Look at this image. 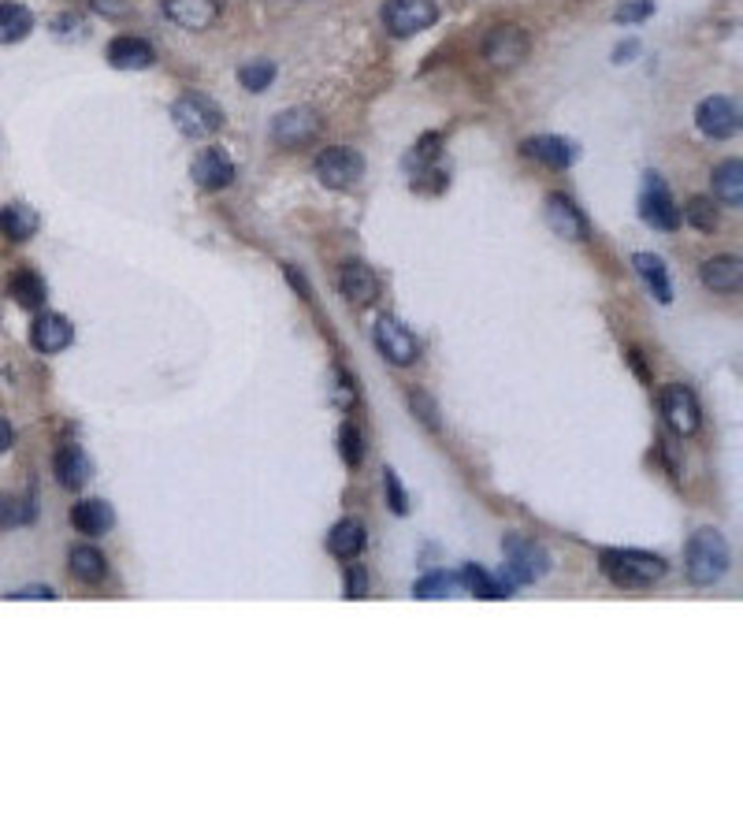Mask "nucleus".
<instances>
[{"instance_id":"f257e3e1","label":"nucleus","mask_w":743,"mask_h":840,"mask_svg":"<svg viewBox=\"0 0 743 840\" xmlns=\"http://www.w3.org/2000/svg\"><path fill=\"white\" fill-rule=\"evenodd\" d=\"M599 565L602 573L613 584H621V588H651L669 573L665 558H658L651 551H602Z\"/></svg>"},{"instance_id":"f03ea898","label":"nucleus","mask_w":743,"mask_h":840,"mask_svg":"<svg viewBox=\"0 0 743 840\" xmlns=\"http://www.w3.org/2000/svg\"><path fill=\"white\" fill-rule=\"evenodd\" d=\"M729 565H732L729 543H725V536H721L717 528H699V532L691 536V543H688L691 584L710 588V584H717V580L729 573Z\"/></svg>"},{"instance_id":"7ed1b4c3","label":"nucleus","mask_w":743,"mask_h":840,"mask_svg":"<svg viewBox=\"0 0 743 840\" xmlns=\"http://www.w3.org/2000/svg\"><path fill=\"white\" fill-rule=\"evenodd\" d=\"M171 119H175V127L186 134V138H212V134L223 127V112L216 105H212L209 97H201V93H186V97H179L175 101V108H171Z\"/></svg>"},{"instance_id":"20e7f679","label":"nucleus","mask_w":743,"mask_h":840,"mask_svg":"<svg viewBox=\"0 0 743 840\" xmlns=\"http://www.w3.org/2000/svg\"><path fill=\"white\" fill-rule=\"evenodd\" d=\"M528 53H532V38H528V30L513 27V23L495 27L483 38V60L495 67V71H509V67L524 64Z\"/></svg>"},{"instance_id":"39448f33","label":"nucleus","mask_w":743,"mask_h":840,"mask_svg":"<svg viewBox=\"0 0 743 840\" xmlns=\"http://www.w3.org/2000/svg\"><path fill=\"white\" fill-rule=\"evenodd\" d=\"M439 4L435 0H387L383 4V23L394 38H413L420 30L435 27Z\"/></svg>"},{"instance_id":"423d86ee","label":"nucleus","mask_w":743,"mask_h":840,"mask_svg":"<svg viewBox=\"0 0 743 840\" xmlns=\"http://www.w3.org/2000/svg\"><path fill=\"white\" fill-rule=\"evenodd\" d=\"M316 175L331 190H346V186H353L365 175V157L357 149H350V145H331V149H324L316 157Z\"/></svg>"},{"instance_id":"0eeeda50","label":"nucleus","mask_w":743,"mask_h":840,"mask_svg":"<svg viewBox=\"0 0 743 840\" xmlns=\"http://www.w3.org/2000/svg\"><path fill=\"white\" fill-rule=\"evenodd\" d=\"M502 551H506V565H509L506 569L509 584H532V580H539L550 569L547 551H543V547H535V543H528V539H521V536H506Z\"/></svg>"},{"instance_id":"6e6552de","label":"nucleus","mask_w":743,"mask_h":840,"mask_svg":"<svg viewBox=\"0 0 743 840\" xmlns=\"http://www.w3.org/2000/svg\"><path fill=\"white\" fill-rule=\"evenodd\" d=\"M639 216L654 227V231H677L680 227V209L673 205L669 186L662 183V175H647L643 183V197H639Z\"/></svg>"},{"instance_id":"1a4fd4ad","label":"nucleus","mask_w":743,"mask_h":840,"mask_svg":"<svg viewBox=\"0 0 743 840\" xmlns=\"http://www.w3.org/2000/svg\"><path fill=\"white\" fill-rule=\"evenodd\" d=\"M662 417L673 432L688 439V435L699 432V424H703V409H699V398L691 394V387L673 383V387H665L662 391Z\"/></svg>"},{"instance_id":"9d476101","label":"nucleus","mask_w":743,"mask_h":840,"mask_svg":"<svg viewBox=\"0 0 743 840\" xmlns=\"http://www.w3.org/2000/svg\"><path fill=\"white\" fill-rule=\"evenodd\" d=\"M695 123H699V131H703L706 138H717V142L736 138V134H740V105H736L732 97L714 93V97H706L703 105L695 108Z\"/></svg>"},{"instance_id":"9b49d317","label":"nucleus","mask_w":743,"mask_h":840,"mask_svg":"<svg viewBox=\"0 0 743 840\" xmlns=\"http://www.w3.org/2000/svg\"><path fill=\"white\" fill-rule=\"evenodd\" d=\"M372 335H376L379 354L387 357L391 365H413L420 354V342L409 328H402L394 316H379L372 324Z\"/></svg>"},{"instance_id":"f8f14e48","label":"nucleus","mask_w":743,"mask_h":840,"mask_svg":"<svg viewBox=\"0 0 743 840\" xmlns=\"http://www.w3.org/2000/svg\"><path fill=\"white\" fill-rule=\"evenodd\" d=\"M316 134H320V116H316L313 108H287L272 123V138L279 145H290V149L313 142Z\"/></svg>"},{"instance_id":"ddd939ff","label":"nucleus","mask_w":743,"mask_h":840,"mask_svg":"<svg viewBox=\"0 0 743 840\" xmlns=\"http://www.w3.org/2000/svg\"><path fill=\"white\" fill-rule=\"evenodd\" d=\"M190 175L201 190H223L235 183V160L227 157L223 149H201L190 164Z\"/></svg>"},{"instance_id":"4468645a","label":"nucleus","mask_w":743,"mask_h":840,"mask_svg":"<svg viewBox=\"0 0 743 840\" xmlns=\"http://www.w3.org/2000/svg\"><path fill=\"white\" fill-rule=\"evenodd\" d=\"M547 224H550V231L558 238H565V242H587V224H584V216H580V209L573 205V197H565V194L547 197Z\"/></svg>"},{"instance_id":"2eb2a0df","label":"nucleus","mask_w":743,"mask_h":840,"mask_svg":"<svg viewBox=\"0 0 743 840\" xmlns=\"http://www.w3.org/2000/svg\"><path fill=\"white\" fill-rule=\"evenodd\" d=\"M71 339H75V328L60 313H41L34 320V328H30V346L38 354H60V350L71 346Z\"/></svg>"},{"instance_id":"dca6fc26","label":"nucleus","mask_w":743,"mask_h":840,"mask_svg":"<svg viewBox=\"0 0 743 840\" xmlns=\"http://www.w3.org/2000/svg\"><path fill=\"white\" fill-rule=\"evenodd\" d=\"M164 15L183 30H209L220 19V0H164Z\"/></svg>"},{"instance_id":"f3484780","label":"nucleus","mask_w":743,"mask_h":840,"mask_svg":"<svg viewBox=\"0 0 743 840\" xmlns=\"http://www.w3.org/2000/svg\"><path fill=\"white\" fill-rule=\"evenodd\" d=\"M335 283H339L342 298H350L353 305H368V302H376V294H379V279H376V272H372L368 264H361V261H346V264H339V276H335Z\"/></svg>"},{"instance_id":"a211bd4d","label":"nucleus","mask_w":743,"mask_h":840,"mask_svg":"<svg viewBox=\"0 0 743 840\" xmlns=\"http://www.w3.org/2000/svg\"><path fill=\"white\" fill-rule=\"evenodd\" d=\"M53 473H56V480H60V487H67V491H79V487L90 484L93 461H90V454H86L82 447H75V443H64V447L56 450V458H53Z\"/></svg>"},{"instance_id":"6ab92c4d","label":"nucleus","mask_w":743,"mask_h":840,"mask_svg":"<svg viewBox=\"0 0 743 840\" xmlns=\"http://www.w3.org/2000/svg\"><path fill=\"white\" fill-rule=\"evenodd\" d=\"M524 157L539 160V164H547L554 171H565L576 160V149L558 134H535V138L524 142Z\"/></svg>"},{"instance_id":"aec40b11","label":"nucleus","mask_w":743,"mask_h":840,"mask_svg":"<svg viewBox=\"0 0 743 840\" xmlns=\"http://www.w3.org/2000/svg\"><path fill=\"white\" fill-rule=\"evenodd\" d=\"M153 60H157V53L142 38H116L108 45V64L116 71H145V67H153Z\"/></svg>"},{"instance_id":"412c9836","label":"nucleus","mask_w":743,"mask_h":840,"mask_svg":"<svg viewBox=\"0 0 743 840\" xmlns=\"http://www.w3.org/2000/svg\"><path fill=\"white\" fill-rule=\"evenodd\" d=\"M71 525L79 528L82 536H101L116 525V510L105 499H82L71 506Z\"/></svg>"},{"instance_id":"4be33fe9","label":"nucleus","mask_w":743,"mask_h":840,"mask_svg":"<svg viewBox=\"0 0 743 840\" xmlns=\"http://www.w3.org/2000/svg\"><path fill=\"white\" fill-rule=\"evenodd\" d=\"M632 268L639 272V279L651 287L654 302L658 305H669L673 302V283H669V268H665V261L658 257V253H636L632 257Z\"/></svg>"},{"instance_id":"5701e85b","label":"nucleus","mask_w":743,"mask_h":840,"mask_svg":"<svg viewBox=\"0 0 743 840\" xmlns=\"http://www.w3.org/2000/svg\"><path fill=\"white\" fill-rule=\"evenodd\" d=\"M703 283L714 294H736L743 283V264L740 257H729V253H721V257H710V261L703 264Z\"/></svg>"},{"instance_id":"b1692460","label":"nucleus","mask_w":743,"mask_h":840,"mask_svg":"<svg viewBox=\"0 0 743 840\" xmlns=\"http://www.w3.org/2000/svg\"><path fill=\"white\" fill-rule=\"evenodd\" d=\"M365 543H368L365 525H361L357 517H346V521H339V525L331 528L327 551L335 554V558H342V562H350V558H357V554L365 551Z\"/></svg>"},{"instance_id":"393cba45","label":"nucleus","mask_w":743,"mask_h":840,"mask_svg":"<svg viewBox=\"0 0 743 840\" xmlns=\"http://www.w3.org/2000/svg\"><path fill=\"white\" fill-rule=\"evenodd\" d=\"M67 569H71V577L82 580V584H101V580L108 577V562L97 547H71V554H67Z\"/></svg>"},{"instance_id":"a878e982","label":"nucleus","mask_w":743,"mask_h":840,"mask_svg":"<svg viewBox=\"0 0 743 840\" xmlns=\"http://www.w3.org/2000/svg\"><path fill=\"white\" fill-rule=\"evenodd\" d=\"M34 30V15L30 8L15 4V0H0V45H15Z\"/></svg>"},{"instance_id":"bb28decb","label":"nucleus","mask_w":743,"mask_h":840,"mask_svg":"<svg viewBox=\"0 0 743 840\" xmlns=\"http://www.w3.org/2000/svg\"><path fill=\"white\" fill-rule=\"evenodd\" d=\"M714 194L717 201H725L732 209L743 205V164L740 160H725L714 168Z\"/></svg>"},{"instance_id":"cd10ccee","label":"nucleus","mask_w":743,"mask_h":840,"mask_svg":"<svg viewBox=\"0 0 743 840\" xmlns=\"http://www.w3.org/2000/svg\"><path fill=\"white\" fill-rule=\"evenodd\" d=\"M0 231L12 242H27L38 231V212L30 205H8V209H0Z\"/></svg>"},{"instance_id":"c85d7f7f","label":"nucleus","mask_w":743,"mask_h":840,"mask_svg":"<svg viewBox=\"0 0 743 840\" xmlns=\"http://www.w3.org/2000/svg\"><path fill=\"white\" fill-rule=\"evenodd\" d=\"M8 294H12L15 302L23 305V309H38V305L45 302V283H41L38 272L23 268V272H15V276H12V283H8Z\"/></svg>"},{"instance_id":"c756f323","label":"nucleus","mask_w":743,"mask_h":840,"mask_svg":"<svg viewBox=\"0 0 743 840\" xmlns=\"http://www.w3.org/2000/svg\"><path fill=\"white\" fill-rule=\"evenodd\" d=\"M457 580H461V584H465L476 599H506V588H502V584H498L487 569H480V565H465Z\"/></svg>"},{"instance_id":"7c9ffc66","label":"nucleus","mask_w":743,"mask_h":840,"mask_svg":"<svg viewBox=\"0 0 743 840\" xmlns=\"http://www.w3.org/2000/svg\"><path fill=\"white\" fill-rule=\"evenodd\" d=\"M238 82L249 93H264L275 82V64L272 60H249V64L238 67Z\"/></svg>"},{"instance_id":"2f4dec72","label":"nucleus","mask_w":743,"mask_h":840,"mask_svg":"<svg viewBox=\"0 0 743 840\" xmlns=\"http://www.w3.org/2000/svg\"><path fill=\"white\" fill-rule=\"evenodd\" d=\"M339 454L346 458V465H350V469H357V465L365 461V435H361V428H357V424H342Z\"/></svg>"},{"instance_id":"473e14b6","label":"nucleus","mask_w":743,"mask_h":840,"mask_svg":"<svg viewBox=\"0 0 743 840\" xmlns=\"http://www.w3.org/2000/svg\"><path fill=\"white\" fill-rule=\"evenodd\" d=\"M27 521H34V506H27L23 499H12V495H0V532L27 525Z\"/></svg>"},{"instance_id":"72a5a7b5","label":"nucleus","mask_w":743,"mask_h":840,"mask_svg":"<svg viewBox=\"0 0 743 840\" xmlns=\"http://www.w3.org/2000/svg\"><path fill=\"white\" fill-rule=\"evenodd\" d=\"M684 216H688V224L699 227V231H717V209L706 201V197H691Z\"/></svg>"},{"instance_id":"f704fd0d","label":"nucleus","mask_w":743,"mask_h":840,"mask_svg":"<svg viewBox=\"0 0 743 840\" xmlns=\"http://www.w3.org/2000/svg\"><path fill=\"white\" fill-rule=\"evenodd\" d=\"M457 580L446 577V573H431V577L417 580V588H413V595L417 599H450V591H454Z\"/></svg>"},{"instance_id":"c9c22d12","label":"nucleus","mask_w":743,"mask_h":840,"mask_svg":"<svg viewBox=\"0 0 743 840\" xmlns=\"http://www.w3.org/2000/svg\"><path fill=\"white\" fill-rule=\"evenodd\" d=\"M409 406H413V413H417V420L424 424V428H431V432H439V424H443V420H439V406L431 402L428 394H424V391H413V394H409Z\"/></svg>"},{"instance_id":"e433bc0d","label":"nucleus","mask_w":743,"mask_h":840,"mask_svg":"<svg viewBox=\"0 0 743 840\" xmlns=\"http://www.w3.org/2000/svg\"><path fill=\"white\" fill-rule=\"evenodd\" d=\"M654 4L651 0H632V4H621L617 12H613V19L617 23H643V19H651Z\"/></svg>"},{"instance_id":"4c0bfd02","label":"nucleus","mask_w":743,"mask_h":840,"mask_svg":"<svg viewBox=\"0 0 743 840\" xmlns=\"http://www.w3.org/2000/svg\"><path fill=\"white\" fill-rule=\"evenodd\" d=\"M346 595L350 599H365L368 595V573H365V565H350V573H346Z\"/></svg>"},{"instance_id":"58836bf2","label":"nucleus","mask_w":743,"mask_h":840,"mask_svg":"<svg viewBox=\"0 0 743 840\" xmlns=\"http://www.w3.org/2000/svg\"><path fill=\"white\" fill-rule=\"evenodd\" d=\"M387 495H391V510L394 513H409V499H405V491L402 487H398V476L391 473V469H387Z\"/></svg>"},{"instance_id":"ea45409f","label":"nucleus","mask_w":743,"mask_h":840,"mask_svg":"<svg viewBox=\"0 0 743 840\" xmlns=\"http://www.w3.org/2000/svg\"><path fill=\"white\" fill-rule=\"evenodd\" d=\"M93 8L105 15V19H123V15L131 12V4H127V0H93Z\"/></svg>"},{"instance_id":"a19ab883","label":"nucleus","mask_w":743,"mask_h":840,"mask_svg":"<svg viewBox=\"0 0 743 840\" xmlns=\"http://www.w3.org/2000/svg\"><path fill=\"white\" fill-rule=\"evenodd\" d=\"M8 599H56L53 588H23V591H12Z\"/></svg>"},{"instance_id":"79ce46f5","label":"nucleus","mask_w":743,"mask_h":840,"mask_svg":"<svg viewBox=\"0 0 743 840\" xmlns=\"http://www.w3.org/2000/svg\"><path fill=\"white\" fill-rule=\"evenodd\" d=\"M8 447H12V424L0 417V454H8Z\"/></svg>"},{"instance_id":"37998d69","label":"nucleus","mask_w":743,"mask_h":840,"mask_svg":"<svg viewBox=\"0 0 743 840\" xmlns=\"http://www.w3.org/2000/svg\"><path fill=\"white\" fill-rule=\"evenodd\" d=\"M632 53H636V45H621V49H617V60L625 64V56H632Z\"/></svg>"}]
</instances>
